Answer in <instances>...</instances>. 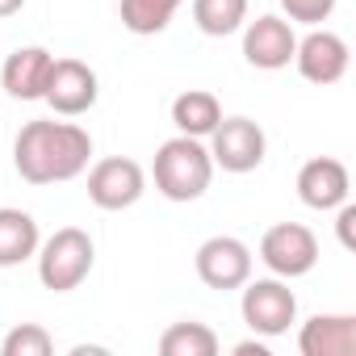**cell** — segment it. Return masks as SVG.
Returning <instances> with one entry per match:
<instances>
[{
    "label": "cell",
    "mask_w": 356,
    "mask_h": 356,
    "mask_svg": "<svg viewBox=\"0 0 356 356\" xmlns=\"http://www.w3.org/2000/svg\"><path fill=\"white\" fill-rule=\"evenodd\" d=\"M143 189H147V176L126 155H109V159L92 163V172H88V202L97 210H109V214L130 210L143 197Z\"/></svg>",
    "instance_id": "cell-7"
},
{
    "label": "cell",
    "mask_w": 356,
    "mask_h": 356,
    "mask_svg": "<svg viewBox=\"0 0 356 356\" xmlns=\"http://www.w3.org/2000/svg\"><path fill=\"white\" fill-rule=\"evenodd\" d=\"M185 0H122V26L130 34H163Z\"/></svg>",
    "instance_id": "cell-19"
},
{
    "label": "cell",
    "mask_w": 356,
    "mask_h": 356,
    "mask_svg": "<svg viewBox=\"0 0 356 356\" xmlns=\"http://www.w3.org/2000/svg\"><path fill=\"white\" fill-rule=\"evenodd\" d=\"M97 72L80 59H55L51 63V80H47V92L42 101L59 113V118H80L97 105Z\"/></svg>",
    "instance_id": "cell-9"
},
{
    "label": "cell",
    "mask_w": 356,
    "mask_h": 356,
    "mask_svg": "<svg viewBox=\"0 0 356 356\" xmlns=\"http://www.w3.org/2000/svg\"><path fill=\"white\" fill-rule=\"evenodd\" d=\"M302 356H352L356 352V318L352 314H314L298 335Z\"/></svg>",
    "instance_id": "cell-14"
},
{
    "label": "cell",
    "mask_w": 356,
    "mask_h": 356,
    "mask_svg": "<svg viewBox=\"0 0 356 356\" xmlns=\"http://www.w3.org/2000/svg\"><path fill=\"white\" fill-rule=\"evenodd\" d=\"M293 47H298L293 26L281 22V17H273V13L248 22V30H243V59H248L252 67H260V72H281V67H289V63H293Z\"/></svg>",
    "instance_id": "cell-10"
},
{
    "label": "cell",
    "mask_w": 356,
    "mask_h": 356,
    "mask_svg": "<svg viewBox=\"0 0 356 356\" xmlns=\"http://www.w3.org/2000/svg\"><path fill=\"white\" fill-rule=\"evenodd\" d=\"M281 9L289 13V22H302V26H318L335 13V0H281Z\"/></svg>",
    "instance_id": "cell-21"
},
{
    "label": "cell",
    "mask_w": 356,
    "mask_h": 356,
    "mask_svg": "<svg viewBox=\"0 0 356 356\" xmlns=\"http://www.w3.org/2000/svg\"><path fill=\"white\" fill-rule=\"evenodd\" d=\"M352 193V181H348V168L331 155H314L302 163L298 172V197L302 206L310 210H339Z\"/></svg>",
    "instance_id": "cell-11"
},
{
    "label": "cell",
    "mask_w": 356,
    "mask_h": 356,
    "mask_svg": "<svg viewBox=\"0 0 356 356\" xmlns=\"http://www.w3.org/2000/svg\"><path fill=\"white\" fill-rule=\"evenodd\" d=\"M268 138L252 118H222L210 134V159L222 172H256L264 163Z\"/></svg>",
    "instance_id": "cell-6"
},
{
    "label": "cell",
    "mask_w": 356,
    "mask_h": 356,
    "mask_svg": "<svg viewBox=\"0 0 356 356\" xmlns=\"http://www.w3.org/2000/svg\"><path fill=\"white\" fill-rule=\"evenodd\" d=\"M92 159V138L76 122H26L13 143V163L30 185L76 181Z\"/></svg>",
    "instance_id": "cell-1"
},
{
    "label": "cell",
    "mask_w": 356,
    "mask_h": 356,
    "mask_svg": "<svg viewBox=\"0 0 356 356\" xmlns=\"http://www.w3.org/2000/svg\"><path fill=\"white\" fill-rule=\"evenodd\" d=\"M172 122H176V130L189 134V138H210L214 126L222 122V105H218L214 92L189 88V92H181L172 101Z\"/></svg>",
    "instance_id": "cell-15"
},
{
    "label": "cell",
    "mask_w": 356,
    "mask_h": 356,
    "mask_svg": "<svg viewBox=\"0 0 356 356\" xmlns=\"http://www.w3.org/2000/svg\"><path fill=\"white\" fill-rule=\"evenodd\" d=\"M239 289H243V302H239L243 323H248L256 335L277 339V335H285L289 323L298 318V298H293V289H289L281 277H264V281H252V277H248Z\"/></svg>",
    "instance_id": "cell-4"
},
{
    "label": "cell",
    "mask_w": 356,
    "mask_h": 356,
    "mask_svg": "<svg viewBox=\"0 0 356 356\" xmlns=\"http://www.w3.org/2000/svg\"><path fill=\"white\" fill-rule=\"evenodd\" d=\"M352 222H356V206H348V202H343V206H339V218H335V231H339V243H343L348 252L356 248V235H352Z\"/></svg>",
    "instance_id": "cell-22"
},
{
    "label": "cell",
    "mask_w": 356,
    "mask_h": 356,
    "mask_svg": "<svg viewBox=\"0 0 356 356\" xmlns=\"http://www.w3.org/2000/svg\"><path fill=\"white\" fill-rule=\"evenodd\" d=\"M51 63H55L51 51L22 47V51H13L5 59V67H0V88H5L13 101H42L47 80H51Z\"/></svg>",
    "instance_id": "cell-13"
},
{
    "label": "cell",
    "mask_w": 356,
    "mask_h": 356,
    "mask_svg": "<svg viewBox=\"0 0 356 356\" xmlns=\"http://www.w3.org/2000/svg\"><path fill=\"white\" fill-rule=\"evenodd\" d=\"M193 22L210 38H227L248 22V0H193Z\"/></svg>",
    "instance_id": "cell-18"
},
{
    "label": "cell",
    "mask_w": 356,
    "mask_h": 356,
    "mask_svg": "<svg viewBox=\"0 0 356 356\" xmlns=\"http://www.w3.org/2000/svg\"><path fill=\"white\" fill-rule=\"evenodd\" d=\"M260 260L273 277L281 281H293V277H306L314 264H318V239L310 227L302 222H277L264 231L260 239Z\"/></svg>",
    "instance_id": "cell-5"
},
{
    "label": "cell",
    "mask_w": 356,
    "mask_h": 356,
    "mask_svg": "<svg viewBox=\"0 0 356 356\" xmlns=\"http://www.w3.org/2000/svg\"><path fill=\"white\" fill-rule=\"evenodd\" d=\"M159 352L163 356H214L218 352V335L206 323H172L159 335Z\"/></svg>",
    "instance_id": "cell-17"
},
{
    "label": "cell",
    "mask_w": 356,
    "mask_h": 356,
    "mask_svg": "<svg viewBox=\"0 0 356 356\" xmlns=\"http://www.w3.org/2000/svg\"><path fill=\"white\" fill-rule=\"evenodd\" d=\"M51 348H55V339H51L47 327L22 323V327H13V331L5 335V343H0V356H51Z\"/></svg>",
    "instance_id": "cell-20"
},
{
    "label": "cell",
    "mask_w": 356,
    "mask_h": 356,
    "mask_svg": "<svg viewBox=\"0 0 356 356\" xmlns=\"http://www.w3.org/2000/svg\"><path fill=\"white\" fill-rule=\"evenodd\" d=\"M193 264H197L202 285L227 293V289H239L252 277V248L243 239H235V235H214V239H206L197 248Z\"/></svg>",
    "instance_id": "cell-8"
},
{
    "label": "cell",
    "mask_w": 356,
    "mask_h": 356,
    "mask_svg": "<svg viewBox=\"0 0 356 356\" xmlns=\"http://www.w3.org/2000/svg\"><path fill=\"white\" fill-rule=\"evenodd\" d=\"M151 176H155V189H159L168 202H197V197L210 189V181H214L210 147H206L202 138L176 134V138L159 143L155 163H151Z\"/></svg>",
    "instance_id": "cell-2"
},
{
    "label": "cell",
    "mask_w": 356,
    "mask_h": 356,
    "mask_svg": "<svg viewBox=\"0 0 356 356\" xmlns=\"http://www.w3.org/2000/svg\"><path fill=\"white\" fill-rule=\"evenodd\" d=\"M293 63L310 84H339L348 72V42L331 30H314L293 47Z\"/></svg>",
    "instance_id": "cell-12"
},
{
    "label": "cell",
    "mask_w": 356,
    "mask_h": 356,
    "mask_svg": "<svg viewBox=\"0 0 356 356\" xmlns=\"http://www.w3.org/2000/svg\"><path fill=\"white\" fill-rule=\"evenodd\" d=\"M22 5H26V0H0V17H13V13H22Z\"/></svg>",
    "instance_id": "cell-24"
},
{
    "label": "cell",
    "mask_w": 356,
    "mask_h": 356,
    "mask_svg": "<svg viewBox=\"0 0 356 356\" xmlns=\"http://www.w3.org/2000/svg\"><path fill=\"white\" fill-rule=\"evenodd\" d=\"M235 356H268L264 343H235Z\"/></svg>",
    "instance_id": "cell-23"
},
{
    "label": "cell",
    "mask_w": 356,
    "mask_h": 356,
    "mask_svg": "<svg viewBox=\"0 0 356 356\" xmlns=\"http://www.w3.org/2000/svg\"><path fill=\"white\" fill-rule=\"evenodd\" d=\"M38 222L26 210H0V268L26 264L30 256H38Z\"/></svg>",
    "instance_id": "cell-16"
},
{
    "label": "cell",
    "mask_w": 356,
    "mask_h": 356,
    "mask_svg": "<svg viewBox=\"0 0 356 356\" xmlns=\"http://www.w3.org/2000/svg\"><path fill=\"white\" fill-rule=\"evenodd\" d=\"M92 260H97V248H92L88 231H80V227H63L47 243H38V277L55 293L80 289L84 277L92 273Z\"/></svg>",
    "instance_id": "cell-3"
}]
</instances>
